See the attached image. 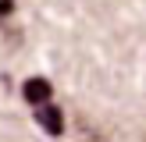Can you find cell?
<instances>
[{"label": "cell", "instance_id": "3", "mask_svg": "<svg viewBox=\"0 0 146 142\" xmlns=\"http://www.w3.org/2000/svg\"><path fill=\"white\" fill-rule=\"evenodd\" d=\"M14 14V0H0V21H7Z\"/></svg>", "mask_w": 146, "mask_h": 142}, {"label": "cell", "instance_id": "1", "mask_svg": "<svg viewBox=\"0 0 146 142\" xmlns=\"http://www.w3.org/2000/svg\"><path fill=\"white\" fill-rule=\"evenodd\" d=\"M36 124L43 128L46 135H64V114H61V106L54 103V99H46V103H36Z\"/></svg>", "mask_w": 146, "mask_h": 142}, {"label": "cell", "instance_id": "2", "mask_svg": "<svg viewBox=\"0 0 146 142\" xmlns=\"http://www.w3.org/2000/svg\"><path fill=\"white\" fill-rule=\"evenodd\" d=\"M21 99H25V103H46V99H54V85L46 82V78H25V82H21Z\"/></svg>", "mask_w": 146, "mask_h": 142}]
</instances>
